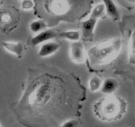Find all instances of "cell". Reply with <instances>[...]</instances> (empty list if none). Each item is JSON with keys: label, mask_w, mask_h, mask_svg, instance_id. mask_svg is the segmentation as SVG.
Wrapping results in <instances>:
<instances>
[{"label": "cell", "mask_w": 135, "mask_h": 127, "mask_svg": "<svg viewBox=\"0 0 135 127\" xmlns=\"http://www.w3.org/2000/svg\"><path fill=\"white\" fill-rule=\"evenodd\" d=\"M80 123L77 119H71L66 120L60 127H79Z\"/></svg>", "instance_id": "19"}, {"label": "cell", "mask_w": 135, "mask_h": 127, "mask_svg": "<svg viewBox=\"0 0 135 127\" xmlns=\"http://www.w3.org/2000/svg\"><path fill=\"white\" fill-rule=\"evenodd\" d=\"M58 37L64 39L68 40L72 42H78L80 41L81 38V33L80 31L78 30H69V31L60 32L58 34Z\"/></svg>", "instance_id": "13"}, {"label": "cell", "mask_w": 135, "mask_h": 127, "mask_svg": "<svg viewBox=\"0 0 135 127\" xmlns=\"http://www.w3.org/2000/svg\"><path fill=\"white\" fill-rule=\"evenodd\" d=\"M49 7L52 13L56 15H63L69 10L70 4L67 1L57 0L50 2Z\"/></svg>", "instance_id": "9"}, {"label": "cell", "mask_w": 135, "mask_h": 127, "mask_svg": "<svg viewBox=\"0 0 135 127\" xmlns=\"http://www.w3.org/2000/svg\"><path fill=\"white\" fill-rule=\"evenodd\" d=\"M105 15H106L105 7V4L103 3V2H102L95 6L89 16L92 17L99 20L101 17L105 16Z\"/></svg>", "instance_id": "16"}, {"label": "cell", "mask_w": 135, "mask_h": 127, "mask_svg": "<svg viewBox=\"0 0 135 127\" xmlns=\"http://www.w3.org/2000/svg\"><path fill=\"white\" fill-rule=\"evenodd\" d=\"M30 31L33 33L38 34L47 28V24L42 19H37L31 22L29 26Z\"/></svg>", "instance_id": "15"}, {"label": "cell", "mask_w": 135, "mask_h": 127, "mask_svg": "<svg viewBox=\"0 0 135 127\" xmlns=\"http://www.w3.org/2000/svg\"><path fill=\"white\" fill-rule=\"evenodd\" d=\"M119 87V82L115 78H107L103 81L101 91L106 95H113Z\"/></svg>", "instance_id": "12"}, {"label": "cell", "mask_w": 135, "mask_h": 127, "mask_svg": "<svg viewBox=\"0 0 135 127\" xmlns=\"http://www.w3.org/2000/svg\"><path fill=\"white\" fill-rule=\"evenodd\" d=\"M16 14L9 7H0V30L6 31L13 27Z\"/></svg>", "instance_id": "4"}, {"label": "cell", "mask_w": 135, "mask_h": 127, "mask_svg": "<svg viewBox=\"0 0 135 127\" xmlns=\"http://www.w3.org/2000/svg\"><path fill=\"white\" fill-rule=\"evenodd\" d=\"M0 127H2V125H1V124H0Z\"/></svg>", "instance_id": "20"}, {"label": "cell", "mask_w": 135, "mask_h": 127, "mask_svg": "<svg viewBox=\"0 0 135 127\" xmlns=\"http://www.w3.org/2000/svg\"><path fill=\"white\" fill-rule=\"evenodd\" d=\"M51 89L49 84H39L34 89L28 98V103L32 107H38L46 104L50 99Z\"/></svg>", "instance_id": "3"}, {"label": "cell", "mask_w": 135, "mask_h": 127, "mask_svg": "<svg viewBox=\"0 0 135 127\" xmlns=\"http://www.w3.org/2000/svg\"><path fill=\"white\" fill-rule=\"evenodd\" d=\"M122 47V40L114 38L91 46L87 52V58L92 66L107 65L119 56Z\"/></svg>", "instance_id": "2"}, {"label": "cell", "mask_w": 135, "mask_h": 127, "mask_svg": "<svg viewBox=\"0 0 135 127\" xmlns=\"http://www.w3.org/2000/svg\"><path fill=\"white\" fill-rule=\"evenodd\" d=\"M98 20L92 17H89L81 22L80 33L81 36L85 41H90L94 36V31Z\"/></svg>", "instance_id": "6"}, {"label": "cell", "mask_w": 135, "mask_h": 127, "mask_svg": "<svg viewBox=\"0 0 135 127\" xmlns=\"http://www.w3.org/2000/svg\"><path fill=\"white\" fill-rule=\"evenodd\" d=\"M58 33L53 28H46L41 33L36 34L31 40L30 43L32 46H38L42 45L45 42L51 41L56 37H58Z\"/></svg>", "instance_id": "7"}, {"label": "cell", "mask_w": 135, "mask_h": 127, "mask_svg": "<svg viewBox=\"0 0 135 127\" xmlns=\"http://www.w3.org/2000/svg\"><path fill=\"white\" fill-rule=\"evenodd\" d=\"M127 103L123 98L117 95H107L93 104L95 115L99 120L113 122L121 119L127 111Z\"/></svg>", "instance_id": "1"}, {"label": "cell", "mask_w": 135, "mask_h": 127, "mask_svg": "<svg viewBox=\"0 0 135 127\" xmlns=\"http://www.w3.org/2000/svg\"><path fill=\"white\" fill-rule=\"evenodd\" d=\"M128 60L130 64L135 65V30L132 31L128 45Z\"/></svg>", "instance_id": "14"}, {"label": "cell", "mask_w": 135, "mask_h": 127, "mask_svg": "<svg viewBox=\"0 0 135 127\" xmlns=\"http://www.w3.org/2000/svg\"><path fill=\"white\" fill-rule=\"evenodd\" d=\"M105 7V13L113 21H119L120 19V13L116 3L111 0L103 1Z\"/></svg>", "instance_id": "11"}, {"label": "cell", "mask_w": 135, "mask_h": 127, "mask_svg": "<svg viewBox=\"0 0 135 127\" xmlns=\"http://www.w3.org/2000/svg\"><path fill=\"white\" fill-rule=\"evenodd\" d=\"M60 48V45L56 42L49 41L41 45L38 54L40 57L45 58L55 54Z\"/></svg>", "instance_id": "8"}, {"label": "cell", "mask_w": 135, "mask_h": 127, "mask_svg": "<svg viewBox=\"0 0 135 127\" xmlns=\"http://www.w3.org/2000/svg\"><path fill=\"white\" fill-rule=\"evenodd\" d=\"M103 81L101 80V77L97 76H94L91 77L88 82V87H89V90L93 93L101 90Z\"/></svg>", "instance_id": "17"}, {"label": "cell", "mask_w": 135, "mask_h": 127, "mask_svg": "<svg viewBox=\"0 0 135 127\" xmlns=\"http://www.w3.org/2000/svg\"><path fill=\"white\" fill-rule=\"evenodd\" d=\"M69 54L70 59L76 64L84 63L87 59V52L85 46L80 41L71 43Z\"/></svg>", "instance_id": "5"}, {"label": "cell", "mask_w": 135, "mask_h": 127, "mask_svg": "<svg viewBox=\"0 0 135 127\" xmlns=\"http://www.w3.org/2000/svg\"><path fill=\"white\" fill-rule=\"evenodd\" d=\"M3 46L8 52L21 58L25 50V46L21 42H3Z\"/></svg>", "instance_id": "10"}, {"label": "cell", "mask_w": 135, "mask_h": 127, "mask_svg": "<svg viewBox=\"0 0 135 127\" xmlns=\"http://www.w3.org/2000/svg\"><path fill=\"white\" fill-rule=\"evenodd\" d=\"M20 6L24 11H31L35 7V2L32 0H23L21 2Z\"/></svg>", "instance_id": "18"}]
</instances>
